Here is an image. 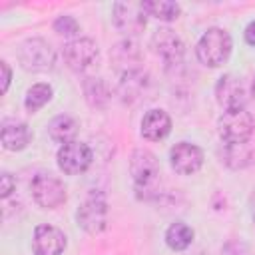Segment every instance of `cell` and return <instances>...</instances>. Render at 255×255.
I'll return each mask as SVG.
<instances>
[{"instance_id":"1","label":"cell","mask_w":255,"mask_h":255,"mask_svg":"<svg viewBox=\"0 0 255 255\" xmlns=\"http://www.w3.org/2000/svg\"><path fill=\"white\" fill-rule=\"evenodd\" d=\"M197 58L203 66L217 68L231 54V36L223 28H209L197 42Z\"/></svg>"},{"instance_id":"2","label":"cell","mask_w":255,"mask_h":255,"mask_svg":"<svg viewBox=\"0 0 255 255\" xmlns=\"http://www.w3.org/2000/svg\"><path fill=\"white\" fill-rule=\"evenodd\" d=\"M253 118L245 108L239 110H225L219 118V135L229 145L233 143H245L253 133Z\"/></svg>"},{"instance_id":"3","label":"cell","mask_w":255,"mask_h":255,"mask_svg":"<svg viewBox=\"0 0 255 255\" xmlns=\"http://www.w3.org/2000/svg\"><path fill=\"white\" fill-rule=\"evenodd\" d=\"M18 60L28 72H46L54 68V50L42 38H30L20 46Z\"/></svg>"},{"instance_id":"4","label":"cell","mask_w":255,"mask_h":255,"mask_svg":"<svg viewBox=\"0 0 255 255\" xmlns=\"http://www.w3.org/2000/svg\"><path fill=\"white\" fill-rule=\"evenodd\" d=\"M32 195L40 207L56 209L66 201V187L58 177L50 173H38L32 179Z\"/></svg>"},{"instance_id":"5","label":"cell","mask_w":255,"mask_h":255,"mask_svg":"<svg viewBox=\"0 0 255 255\" xmlns=\"http://www.w3.org/2000/svg\"><path fill=\"white\" fill-rule=\"evenodd\" d=\"M92 149L82 141H68L58 149V167L68 175H78L86 171L92 163Z\"/></svg>"},{"instance_id":"6","label":"cell","mask_w":255,"mask_h":255,"mask_svg":"<svg viewBox=\"0 0 255 255\" xmlns=\"http://www.w3.org/2000/svg\"><path fill=\"white\" fill-rule=\"evenodd\" d=\"M78 223L88 233H100L108 223V203L100 195H90L78 209Z\"/></svg>"},{"instance_id":"7","label":"cell","mask_w":255,"mask_h":255,"mask_svg":"<svg viewBox=\"0 0 255 255\" xmlns=\"http://www.w3.org/2000/svg\"><path fill=\"white\" fill-rule=\"evenodd\" d=\"M114 24L124 34H137L145 28V10L141 2L114 4Z\"/></svg>"},{"instance_id":"8","label":"cell","mask_w":255,"mask_h":255,"mask_svg":"<svg viewBox=\"0 0 255 255\" xmlns=\"http://www.w3.org/2000/svg\"><path fill=\"white\" fill-rule=\"evenodd\" d=\"M98 54H100L98 46L90 38H78V40H72L64 46V60L76 72L90 68L98 60Z\"/></svg>"},{"instance_id":"9","label":"cell","mask_w":255,"mask_h":255,"mask_svg":"<svg viewBox=\"0 0 255 255\" xmlns=\"http://www.w3.org/2000/svg\"><path fill=\"white\" fill-rule=\"evenodd\" d=\"M171 167L181 175H191L203 165V151L187 141H179L169 151Z\"/></svg>"},{"instance_id":"10","label":"cell","mask_w":255,"mask_h":255,"mask_svg":"<svg viewBox=\"0 0 255 255\" xmlns=\"http://www.w3.org/2000/svg\"><path fill=\"white\" fill-rule=\"evenodd\" d=\"M32 249L36 255H60L66 249V235L54 225H38L34 229Z\"/></svg>"},{"instance_id":"11","label":"cell","mask_w":255,"mask_h":255,"mask_svg":"<svg viewBox=\"0 0 255 255\" xmlns=\"http://www.w3.org/2000/svg\"><path fill=\"white\" fill-rule=\"evenodd\" d=\"M129 171L137 185H149L159 175L157 157L149 149H135L129 157Z\"/></svg>"},{"instance_id":"12","label":"cell","mask_w":255,"mask_h":255,"mask_svg":"<svg viewBox=\"0 0 255 255\" xmlns=\"http://www.w3.org/2000/svg\"><path fill=\"white\" fill-rule=\"evenodd\" d=\"M215 96H217V102L225 110H239L245 106L243 84L239 82V78H235L231 74H225L219 78V82L215 86Z\"/></svg>"},{"instance_id":"13","label":"cell","mask_w":255,"mask_h":255,"mask_svg":"<svg viewBox=\"0 0 255 255\" xmlns=\"http://www.w3.org/2000/svg\"><path fill=\"white\" fill-rule=\"evenodd\" d=\"M151 44H153V50L167 62V64H173V62H179L181 56H183V42L181 38L169 30V28H161L153 34L151 38Z\"/></svg>"},{"instance_id":"14","label":"cell","mask_w":255,"mask_h":255,"mask_svg":"<svg viewBox=\"0 0 255 255\" xmlns=\"http://www.w3.org/2000/svg\"><path fill=\"white\" fill-rule=\"evenodd\" d=\"M171 131V118L163 110H149L141 120V135L149 141H159Z\"/></svg>"},{"instance_id":"15","label":"cell","mask_w":255,"mask_h":255,"mask_svg":"<svg viewBox=\"0 0 255 255\" xmlns=\"http://www.w3.org/2000/svg\"><path fill=\"white\" fill-rule=\"evenodd\" d=\"M0 139H2V145L6 149L20 151L30 143L32 131L24 122H6L2 126V131H0Z\"/></svg>"},{"instance_id":"16","label":"cell","mask_w":255,"mask_h":255,"mask_svg":"<svg viewBox=\"0 0 255 255\" xmlns=\"http://www.w3.org/2000/svg\"><path fill=\"white\" fill-rule=\"evenodd\" d=\"M147 88V78L139 70L124 72V78L120 82V96L124 102H135Z\"/></svg>"},{"instance_id":"17","label":"cell","mask_w":255,"mask_h":255,"mask_svg":"<svg viewBox=\"0 0 255 255\" xmlns=\"http://www.w3.org/2000/svg\"><path fill=\"white\" fill-rule=\"evenodd\" d=\"M76 131H78L76 120L70 118V116H64V114H62V116H56V118L50 122V126H48L50 137H52L54 141H60L62 145L68 143V141H72V137L76 135Z\"/></svg>"},{"instance_id":"18","label":"cell","mask_w":255,"mask_h":255,"mask_svg":"<svg viewBox=\"0 0 255 255\" xmlns=\"http://www.w3.org/2000/svg\"><path fill=\"white\" fill-rule=\"evenodd\" d=\"M193 241V229L189 225H185L183 221H175L167 227L165 231V243L173 249V251H183L191 245Z\"/></svg>"},{"instance_id":"19","label":"cell","mask_w":255,"mask_h":255,"mask_svg":"<svg viewBox=\"0 0 255 255\" xmlns=\"http://www.w3.org/2000/svg\"><path fill=\"white\" fill-rule=\"evenodd\" d=\"M141 4H143L145 14L153 16L157 20H163V22H171L179 16V4L171 2V0H147Z\"/></svg>"},{"instance_id":"20","label":"cell","mask_w":255,"mask_h":255,"mask_svg":"<svg viewBox=\"0 0 255 255\" xmlns=\"http://www.w3.org/2000/svg\"><path fill=\"white\" fill-rule=\"evenodd\" d=\"M50 100H52V88L48 84L40 82V84H34L32 88H28L26 98H24V106H26V110L30 114H34L42 106H46Z\"/></svg>"},{"instance_id":"21","label":"cell","mask_w":255,"mask_h":255,"mask_svg":"<svg viewBox=\"0 0 255 255\" xmlns=\"http://www.w3.org/2000/svg\"><path fill=\"white\" fill-rule=\"evenodd\" d=\"M84 94H86V100L90 102V106L94 108H104L110 100V92H108V86L104 80L100 78H90L86 84H84Z\"/></svg>"},{"instance_id":"22","label":"cell","mask_w":255,"mask_h":255,"mask_svg":"<svg viewBox=\"0 0 255 255\" xmlns=\"http://www.w3.org/2000/svg\"><path fill=\"white\" fill-rule=\"evenodd\" d=\"M54 30H56L58 34H62V36H74V34H78L80 24L76 22L74 16H60V18L54 22Z\"/></svg>"},{"instance_id":"23","label":"cell","mask_w":255,"mask_h":255,"mask_svg":"<svg viewBox=\"0 0 255 255\" xmlns=\"http://www.w3.org/2000/svg\"><path fill=\"white\" fill-rule=\"evenodd\" d=\"M0 179H2V181H0V195L6 199V197L14 191V187H16V179H14L10 173H2Z\"/></svg>"},{"instance_id":"24","label":"cell","mask_w":255,"mask_h":255,"mask_svg":"<svg viewBox=\"0 0 255 255\" xmlns=\"http://www.w3.org/2000/svg\"><path fill=\"white\" fill-rule=\"evenodd\" d=\"M0 68H2V72H4L2 92H6V90H8V84H10V68H8V64H6V62H0Z\"/></svg>"},{"instance_id":"25","label":"cell","mask_w":255,"mask_h":255,"mask_svg":"<svg viewBox=\"0 0 255 255\" xmlns=\"http://www.w3.org/2000/svg\"><path fill=\"white\" fill-rule=\"evenodd\" d=\"M245 40H247V44L255 46V20L245 28Z\"/></svg>"},{"instance_id":"26","label":"cell","mask_w":255,"mask_h":255,"mask_svg":"<svg viewBox=\"0 0 255 255\" xmlns=\"http://www.w3.org/2000/svg\"><path fill=\"white\" fill-rule=\"evenodd\" d=\"M253 98H255V78H253Z\"/></svg>"}]
</instances>
